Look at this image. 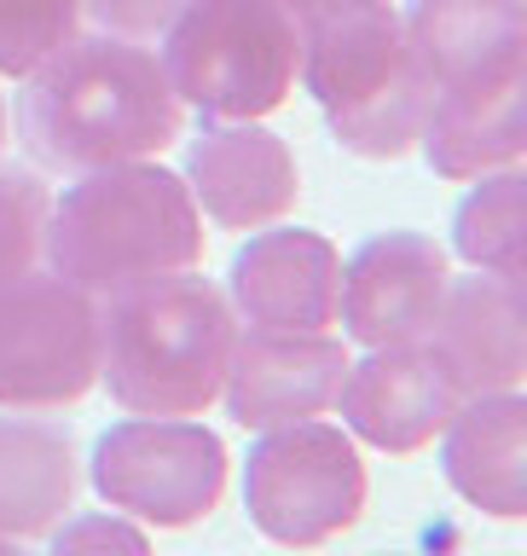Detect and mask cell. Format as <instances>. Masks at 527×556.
I'll return each instance as SVG.
<instances>
[{
    "mask_svg": "<svg viewBox=\"0 0 527 556\" xmlns=\"http://www.w3.org/2000/svg\"><path fill=\"white\" fill-rule=\"evenodd\" d=\"M81 35V0H0V76L29 81Z\"/></svg>",
    "mask_w": 527,
    "mask_h": 556,
    "instance_id": "cell-19",
    "label": "cell"
},
{
    "mask_svg": "<svg viewBox=\"0 0 527 556\" xmlns=\"http://www.w3.org/2000/svg\"><path fill=\"white\" fill-rule=\"evenodd\" d=\"M59 551H93V545H122V551H146L151 539L146 528H134V521L122 516H81V521H64V528L47 533Z\"/></svg>",
    "mask_w": 527,
    "mask_h": 556,
    "instance_id": "cell-22",
    "label": "cell"
},
{
    "mask_svg": "<svg viewBox=\"0 0 527 556\" xmlns=\"http://www.w3.org/2000/svg\"><path fill=\"white\" fill-rule=\"evenodd\" d=\"M273 7H285V12L296 17V24H302V17H308L313 7H325V0H273Z\"/></svg>",
    "mask_w": 527,
    "mask_h": 556,
    "instance_id": "cell-23",
    "label": "cell"
},
{
    "mask_svg": "<svg viewBox=\"0 0 527 556\" xmlns=\"http://www.w3.org/2000/svg\"><path fill=\"white\" fill-rule=\"evenodd\" d=\"M0 146H7V99H0Z\"/></svg>",
    "mask_w": 527,
    "mask_h": 556,
    "instance_id": "cell-24",
    "label": "cell"
},
{
    "mask_svg": "<svg viewBox=\"0 0 527 556\" xmlns=\"http://www.w3.org/2000/svg\"><path fill=\"white\" fill-rule=\"evenodd\" d=\"M163 70L209 122H261L296 93L302 24L273 0H186L163 29Z\"/></svg>",
    "mask_w": 527,
    "mask_h": 556,
    "instance_id": "cell-5",
    "label": "cell"
},
{
    "mask_svg": "<svg viewBox=\"0 0 527 556\" xmlns=\"http://www.w3.org/2000/svg\"><path fill=\"white\" fill-rule=\"evenodd\" d=\"M93 486L146 528H191L226 493V446L191 417H128L99 434Z\"/></svg>",
    "mask_w": 527,
    "mask_h": 556,
    "instance_id": "cell-8",
    "label": "cell"
},
{
    "mask_svg": "<svg viewBox=\"0 0 527 556\" xmlns=\"http://www.w3.org/2000/svg\"><path fill=\"white\" fill-rule=\"evenodd\" d=\"M365 464L354 434L319 417L261 429L243 469V504L250 521L273 545H325L365 516Z\"/></svg>",
    "mask_w": 527,
    "mask_h": 556,
    "instance_id": "cell-6",
    "label": "cell"
},
{
    "mask_svg": "<svg viewBox=\"0 0 527 556\" xmlns=\"http://www.w3.org/2000/svg\"><path fill=\"white\" fill-rule=\"evenodd\" d=\"M233 313L255 330H330L342 295V255L325 232H261L233 255Z\"/></svg>",
    "mask_w": 527,
    "mask_h": 556,
    "instance_id": "cell-14",
    "label": "cell"
},
{
    "mask_svg": "<svg viewBox=\"0 0 527 556\" xmlns=\"http://www.w3.org/2000/svg\"><path fill=\"white\" fill-rule=\"evenodd\" d=\"M406 35L429 104L527 93V0H412Z\"/></svg>",
    "mask_w": 527,
    "mask_h": 556,
    "instance_id": "cell-9",
    "label": "cell"
},
{
    "mask_svg": "<svg viewBox=\"0 0 527 556\" xmlns=\"http://www.w3.org/2000/svg\"><path fill=\"white\" fill-rule=\"evenodd\" d=\"M81 464L70 424L0 417V551L47 539L76 510Z\"/></svg>",
    "mask_w": 527,
    "mask_h": 556,
    "instance_id": "cell-17",
    "label": "cell"
},
{
    "mask_svg": "<svg viewBox=\"0 0 527 556\" xmlns=\"http://www.w3.org/2000/svg\"><path fill=\"white\" fill-rule=\"evenodd\" d=\"M447 285H452L447 250L429 232H377L342 267L337 319L365 348L424 342L447 302Z\"/></svg>",
    "mask_w": 527,
    "mask_h": 556,
    "instance_id": "cell-10",
    "label": "cell"
},
{
    "mask_svg": "<svg viewBox=\"0 0 527 556\" xmlns=\"http://www.w3.org/2000/svg\"><path fill=\"white\" fill-rule=\"evenodd\" d=\"M99 382V302L59 273L0 285V412H64Z\"/></svg>",
    "mask_w": 527,
    "mask_h": 556,
    "instance_id": "cell-7",
    "label": "cell"
},
{
    "mask_svg": "<svg viewBox=\"0 0 527 556\" xmlns=\"http://www.w3.org/2000/svg\"><path fill=\"white\" fill-rule=\"evenodd\" d=\"M180 122L186 104L168 87L163 59L122 35H76L35 70L17 104L29 156L64 174L156 156L180 139Z\"/></svg>",
    "mask_w": 527,
    "mask_h": 556,
    "instance_id": "cell-1",
    "label": "cell"
},
{
    "mask_svg": "<svg viewBox=\"0 0 527 556\" xmlns=\"http://www.w3.org/2000/svg\"><path fill=\"white\" fill-rule=\"evenodd\" d=\"M238 313L191 273L99 302V377L128 417H203L221 400Z\"/></svg>",
    "mask_w": 527,
    "mask_h": 556,
    "instance_id": "cell-3",
    "label": "cell"
},
{
    "mask_svg": "<svg viewBox=\"0 0 527 556\" xmlns=\"http://www.w3.org/2000/svg\"><path fill=\"white\" fill-rule=\"evenodd\" d=\"M522 163L481 174V186L469 191L452 215V250H459L476 273L522 278Z\"/></svg>",
    "mask_w": 527,
    "mask_h": 556,
    "instance_id": "cell-18",
    "label": "cell"
},
{
    "mask_svg": "<svg viewBox=\"0 0 527 556\" xmlns=\"http://www.w3.org/2000/svg\"><path fill=\"white\" fill-rule=\"evenodd\" d=\"M186 186L203 203V215L226 232H255V226L285 220L302 198L290 146L255 122H215L191 139Z\"/></svg>",
    "mask_w": 527,
    "mask_h": 556,
    "instance_id": "cell-13",
    "label": "cell"
},
{
    "mask_svg": "<svg viewBox=\"0 0 527 556\" xmlns=\"http://www.w3.org/2000/svg\"><path fill=\"white\" fill-rule=\"evenodd\" d=\"M186 0H81V17H93L104 35H122V41H156L174 17H180Z\"/></svg>",
    "mask_w": 527,
    "mask_h": 556,
    "instance_id": "cell-21",
    "label": "cell"
},
{
    "mask_svg": "<svg viewBox=\"0 0 527 556\" xmlns=\"http://www.w3.org/2000/svg\"><path fill=\"white\" fill-rule=\"evenodd\" d=\"M348 348L330 330H255L233 342L221 400L238 429H278L337 406Z\"/></svg>",
    "mask_w": 527,
    "mask_h": 556,
    "instance_id": "cell-12",
    "label": "cell"
},
{
    "mask_svg": "<svg viewBox=\"0 0 527 556\" xmlns=\"http://www.w3.org/2000/svg\"><path fill=\"white\" fill-rule=\"evenodd\" d=\"M52 273L87 290L93 302L191 273L203 261V215L180 174L156 163H111L87 168L52 203L47 250Z\"/></svg>",
    "mask_w": 527,
    "mask_h": 556,
    "instance_id": "cell-2",
    "label": "cell"
},
{
    "mask_svg": "<svg viewBox=\"0 0 527 556\" xmlns=\"http://www.w3.org/2000/svg\"><path fill=\"white\" fill-rule=\"evenodd\" d=\"M337 406L348 417V434H360L377 452H394V458H412L452 424L464 394L429 342H394L372 348V359L360 365L348 359Z\"/></svg>",
    "mask_w": 527,
    "mask_h": 556,
    "instance_id": "cell-11",
    "label": "cell"
},
{
    "mask_svg": "<svg viewBox=\"0 0 527 556\" xmlns=\"http://www.w3.org/2000/svg\"><path fill=\"white\" fill-rule=\"evenodd\" d=\"M47 215H52V198H47L41 174L0 168V285L29 273V267H41Z\"/></svg>",
    "mask_w": 527,
    "mask_h": 556,
    "instance_id": "cell-20",
    "label": "cell"
},
{
    "mask_svg": "<svg viewBox=\"0 0 527 556\" xmlns=\"http://www.w3.org/2000/svg\"><path fill=\"white\" fill-rule=\"evenodd\" d=\"M302 81L354 156L394 163L417 146L429 87L389 0H325L302 17Z\"/></svg>",
    "mask_w": 527,
    "mask_h": 556,
    "instance_id": "cell-4",
    "label": "cell"
},
{
    "mask_svg": "<svg viewBox=\"0 0 527 556\" xmlns=\"http://www.w3.org/2000/svg\"><path fill=\"white\" fill-rule=\"evenodd\" d=\"M441 469L476 510L499 521L527 516V400L516 389L469 394L441 429Z\"/></svg>",
    "mask_w": 527,
    "mask_h": 556,
    "instance_id": "cell-16",
    "label": "cell"
},
{
    "mask_svg": "<svg viewBox=\"0 0 527 556\" xmlns=\"http://www.w3.org/2000/svg\"><path fill=\"white\" fill-rule=\"evenodd\" d=\"M459 394H499L522 389L527 377V307H522V278L476 273L447 285V302L435 313V330L424 337Z\"/></svg>",
    "mask_w": 527,
    "mask_h": 556,
    "instance_id": "cell-15",
    "label": "cell"
}]
</instances>
